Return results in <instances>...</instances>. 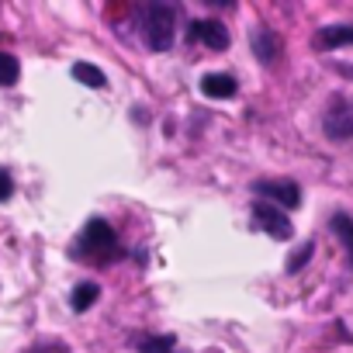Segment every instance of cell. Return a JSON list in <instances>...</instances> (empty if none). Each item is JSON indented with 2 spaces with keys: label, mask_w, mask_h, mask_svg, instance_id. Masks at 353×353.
Masks as SVG:
<instances>
[{
  "label": "cell",
  "mask_w": 353,
  "mask_h": 353,
  "mask_svg": "<svg viewBox=\"0 0 353 353\" xmlns=\"http://www.w3.org/2000/svg\"><path fill=\"white\" fill-rule=\"evenodd\" d=\"M173 25L176 14L170 4H149L145 8V42L152 52H166L173 46Z\"/></svg>",
  "instance_id": "6da1fadb"
},
{
  "label": "cell",
  "mask_w": 353,
  "mask_h": 353,
  "mask_svg": "<svg viewBox=\"0 0 353 353\" xmlns=\"http://www.w3.org/2000/svg\"><path fill=\"white\" fill-rule=\"evenodd\" d=\"M253 219H256V225L267 232V236H274V239H291V222H288V215L284 212H277L274 205H267V201H256L253 205Z\"/></svg>",
  "instance_id": "7a4b0ae2"
},
{
  "label": "cell",
  "mask_w": 353,
  "mask_h": 353,
  "mask_svg": "<svg viewBox=\"0 0 353 353\" xmlns=\"http://www.w3.org/2000/svg\"><path fill=\"white\" fill-rule=\"evenodd\" d=\"M253 191L263 194L267 205H270V201L281 205V208H298V205H301V191H298V184H291V181H260Z\"/></svg>",
  "instance_id": "3957f363"
},
{
  "label": "cell",
  "mask_w": 353,
  "mask_h": 353,
  "mask_svg": "<svg viewBox=\"0 0 353 353\" xmlns=\"http://www.w3.org/2000/svg\"><path fill=\"white\" fill-rule=\"evenodd\" d=\"M325 135L343 142V139H353V104L350 101H336L329 111H325Z\"/></svg>",
  "instance_id": "277c9868"
},
{
  "label": "cell",
  "mask_w": 353,
  "mask_h": 353,
  "mask_svg": "<svg viewBox=\"0 0 353 353\" xmlns=\"http://www.w3.org/2000/svg\"><path fill=\"white\" fill-rule=\"evenodd\" d=\"M80 246L90 250V253H108V250H114V232H111V225L101 222V219H94V222L83 229Z\"/></svg>",
  "instance_id": "5b68a950"
},
{
  "label": "cell",
  "mask_w": 353,
  "mask_h": 353,
  "mask_svg": "<svg viewBox=\"0 0 353 353\" xmlns=\"http://www.w3.org/2000/svg\"><path fill=\"white\" fill-rule=\"evenodd\" d=\"M191 39H194V42H205V46L215 49V52L229 46V32H225L222 21H194V25H191Z\"/></svg>",
  "instance_id": "8992f818"
},
{
  "label": "cell",
  "mask_w": 353,
  "mask_h": 353,
  "mask_svg": "<svg viewBox=\"0 0 353 353\" xmlns=\"http://www.w3.org/2000/svg\"><path fill=\"white\" fill-rule=\"evenodd\" d=\"M250 46H253V52H256L260 63H274V59L281 56V39H277V32H270V28H253Z\"/></svg>",
  "instance_id": "52a82bcc"
},
{
  "label": "cell",
  "mask_w": 353,
  "mask_h": 353,
  "mask_svg": "<svg viewBox=\"0 0 353 353\" xmlns=\"http://www.w3.org/2000/svg\"><path fill=\"white\" fill-rule=\"evenodd\" d=\"M236 90H239V83H236L232 73H208V77L201 80V94H205V97H215V101L236 97Z\"/></svg>",
  "instance_id": "ba28073f"
},
{
  "label": "cell",
  "mask_w": 353,
  "mask_h": 353,
  "mask_svg": "<svg viewBox=\"0 0 353 353\" xmlns=\"http://www.w3.org/2000/svg\"><path fill=\"white\" fill-rule=\"evenodd\" d=\"M350 42H353V25H329L315 39L319 49H336V46H350Z\"/></svg>",
  "instance_id": "9c48e42d"
},
{
  "label": "cell",
  "mask_w": 353,
  "mask_h": 353,
  "mask_svg": "<svg viewBox=\"0 0 353 353\" xmlns=\"http://www.w3.org/2000/svg\"><path fill=\"white\" fill-rule=\"evenodd\" d=\"M97 298H101V288H97L94 281H83V284H77V288H73L70 305H73V312H87Z\"/></svg>",
  "instance_id": "30bf717a"
},
{
  "label": "cell",
  "mask_w": 353,
  "mask_h": 353,
  "mask_svg": "<svg viewBox=\"0 0 353 353\" xmlns=\"http://www.w3.org/2000/svg\"><path fill=\"white\" fill-rule=\"evenodd\" d=\"M73 77H77L83 87H90V90H101V87L108 83V77H104L94 63H77V66H73Z\"/></svg>",
  "instance_id": "8fae6325"
},
{
  "label": "cell",
  "mask_w": 353,
  "mask_h": 353,
  "mask_svg": "<svg viewBox=\"0 0 353 353\" xmlns=\"http://www.w3.org/2000/svg\"><path fill=\"white\" fill-rule=\"evenodd\" d=\"M132 346L142 350V353H170L173 336H139V339H132Z\"/></svg>",
  "instance_id": "7c38bea8"
},
{
  "label": "cell",
  "mask_w": 353,
  "mask_h": 353,
  "mask_svg": "<svg viewBox=\"0 0 353 353\" xmlns=\"http://www.w3.org/2000/svg\"><path fill=\"white\" fill-rule=\"evenodd\" d=\"M21 77V66L11 52H0V87H14Z\"/></svg>",
  "instance_id": "4fadbf2b"
},
{
  "label": "cell",
  "mask_w": 353,
  "mask_h": 353,
  "mask_svg": "<svg viewBox=\"0 0 353 353\" xmlns=\"http://www.w3.org/2000/svg\"><path fill=\"white\" fill-rule=\"evenodd\" d=\"M332 232L343 239V246L350 250V260H353V219H346V215H336V219H332Z\"/></svg>",
  "instance_id": "5bb4252c"
},
{
  "label": "cell",
  "mask_w": 353,
  "mask_h": 353,
  "mask_svg": "<svg viewBox=\"0 0 353 353\" xmlns=\"http://www.w3.org/2000/svg\"><path fill=\"white\" fill-rule=\"evenodd\" d=\"M11 194H14V181L8 170H0V201H11Z\"/></svg>",
  "instance_id": "9a60e30c"
},
{
  "label": "cell",
  "mask_w": 353,
  "mask_h": 353,
  "mask_svg": "<svg viewBox=\"0 0 353 353\" xmlns=\"http://www.w3.org/2000/svg\"><path fill=\"white\" fill-rule=\"evenodd\" d=\"M312 250H315V246H312V243H305V246L298 250V256H294V260H288V270L294 274V270H298L301 263H308V256H312Z\"/></svg>",
  "instance_id": "2e32d148"
},
{
  "label": "cell",
  "mask_w": 353,
  "mask_h": 353,
  "mask_svg": "<svg viewBox=\"0 0 353 353\" xmlns=\"http://www.w3.org/2000/svg\"><path fill=\"white\" fill-rule=\"evenodd\" d=\"M46 353H66V346H49Z\"/></svg>",
  "instance_id": "e0dca14e"
}]
</instances>
